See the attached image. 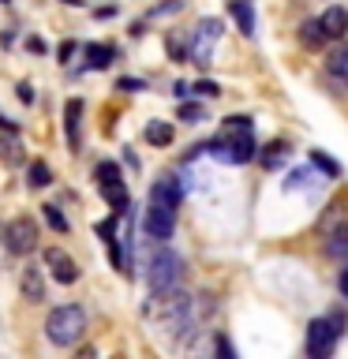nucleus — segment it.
Wrapping results in <instances>:
<instances>
[{
    "mask_svg": "<svg viewBox=\"0 0 348 359\" xmlns=\"http://www.w3.org/2000/svg\"><path fill=\"white\" fill-rule=\"evenodd\" d=\"M210 157H218V161L225 165H247L255 157V131H251V120L247 116H229L221 123V131H218V139L202 146Z\"/></svg>",
    "mask_w": 348,
    "mask_h": 359,
    "instance_id": "nucleus-1",
    "label": "nucleus"
},
{
    "mask_svg": "<svg viewBox=\"0 0 348 359\" xmlns=\"http://www.w3.org/2000/svg\"><path fill=\"white\" fill-rule=\"evenodd\" d=\"M146 318H154L168 333H184V330H191V322H195V299L180 288L154 292V299L146 303Z\"/></svg>",
    "mask_w": 348,
    "mask_h": 359,
    "instance_id": "nucleus-2",
    "label": "nucleus"
},
{
    "mask_svg": "<svg viewBox=\"0 0 348 359\" xmlns=\"http://www.w3.org/2000/svg\"><path fill=\"white\" fill-rule=\"evenodd\" d=\"M83 333H86V311L79 307V303H60V307H53L49 318H45V337H49L56 348L79 344Z\"/></svg>",
    "mask_w": 348,
    "mask_h": 359,
    "instance_id": "nucleus-3",
    "label": "nucleus"
},
{
    "mask_svg": "<svg viewBox=\"0 0 348 359\" xmlns=\"http://www.w3.org/2000/svg\"><path fill=\"white\" fill-rule=\"evenodd\" d=\"M180 280H184V258H180L176 251H168V247L154 251L150 266H146V285H150V292L180 288Z\"/></svg>",
    "mask_w": 348,
    "mask_h": 359,
    "instance_id": "nucleus-4",
    "label": "nucleus"
},
{
    "mask_svg": "<svg viewBox=\"0 0 348 359\" xmlns=\"http://www.w3.org/2000/svg\"><path fill=\"white\" fill-rule=\"evenodd\" d=\"M176 210H180V202L150 191V202H146V213H142L146 236H150V240H168V236L176 232Z\"/></svg>",
    "mask_w": 348,
    "mask_h": 359,
    "instance_id": "nucleus-5",
    "label": "nucleus"
},
{
    "mask_svg": "<svg viewBox=\"0 0 348 359\" xmlns=\"http://www.w3.org/2000/svg\"><path fill=\"white\" fill-rule=\"evenodd\" d=\"M221 34H225L221 19H199V27L191 30V38H187V60L195 67H206L213 60V49H218Z\"/></svg>",
    "mask_w": 348,
    "mask_h": 359,
    "instance_id": "nucleus-6",
    "label": "nucleus"
},
{
    "mask_svg": "<svg viewBox=\"0 0 348 359\" xmlns=\"http://www.w3.org/2000/svg\"><path fill=\"white\" fill-rule=\"evenodd\" d=\"M341 325H344V318L341 314H330V318H314V322H307V355H314V359H326L337 348V337H341Z\"/></svg>",
    "mask_w": 348,
    "mask_h": 359,
    "instance_id": "nucleus-7",
    "label": "nucleus"
},
{
    "mask_svg": "<svg viewBox=\"0 0 348 359\" xmlns=\"http://www.w3.org/2000/svg\"><path fill=\"white\" fill-rule=\"evenodd\" d=\"M38 240H41V236H38V221L27 217V213L4 224V247H8L11 255H30V251H38Z\"/></svg>",
    "mask_w": 348,
    "mask_h": 359,
    "instance_id": "nucleus-8",
    "label": "nucleus"
},
{
    "mask_svg": "<svg viewBox=\"0 0 348 359\" xmlns=\"http://www.w3.org/2000/svg\"><path fill=\"white\" fill-rule=\"evenodd\" d=\"M94 176H98V187H101V195H105L109 206L112 210H128V187H123V180H120V168L112 161H101L94 168Z\"/></svg>",
    "mask_w": 348,
    "mask_h": 359,
    "instance_id": "nucleus-9",
    "label": "nucleus"
},
{
    "mask_svg": "<svg viewBox=\"0 0 348 359\" xmlns=\"http://www.w3.org/2000/svg\"><path fill=\"white\" fill-rule=\"evenodd\" d=\"M41 258H45V269L53 273V280H60V285H75L79 280V262L64 247H45Z\"/></svg>",
    "mask_w": 348,
    "mask_h": 359,
    "instance_id": "nucleus-10",
    "label": "nucleus"
},
{
    "mask_svg": "<svg viewBox=\"0 0 348 359\" xmlns=\"http://www.w3.org/2000/svg\"><path fill=\"white\" fill-rule=\"evenodd\" d=\"M319 22H322L326 38H330V41H341L344 34H348V8H341V4L326 8L322 15H319Z\"/></svg>",
    "mask_w": 348,
    "mask_h": 359,
    "instance_id": "nucleus-11",
    "label": "nucleus"
},
{
    "mask_svg": "<svg viewBox=\"0 0 348 359\" xmlns=\"http://www.w3.org/2000/svg\"><path fill=\"white\" fill-rule=\"evenodd\" d=\"M22 299L27 303H41L45 299V277H41V266H22Z\"/></svg>",
    "mask_w": 348,
    "mask_h": 359,
    "instance_id": "nucleus-12",
    "label": "nucleus"
},
{
    "mask_svg": "<svg viewBox=\"0 0 348 359\" xmlns=\"http://www.w3.org/2000/svg\"><path fill=\"white\" fill-rule=\"evenodd\" d=\"M326 72H330L333 79H344V83H348V41L344 38L326 53Z\"/></svg>",
    "mask_w": 348,
    "mask_h": 359,
    "instance_id": "nucleus-13",
    "label": "nucleus"
},
{
    "mask_svg": "<svg viewBox=\"0 0 348 359\" xmlns=\"http://www.w3.org/2000/svg\"><path fill=\"white\" fill-rule=\"evenodd\" d=\"M79 123H83V101L72 97L64 105V128H67V146L79 150Z\"/></svg>",
    "mask_w": 348,
    "mask_h": 359,
    "instance_id": "nucleus-14",
    "label": "nucleus"
},
{
    "mask_svg": "<svg viewBox=\"0 0 348 359\" xmlns=\"http://www.w3.org/2000/svg\"><path fill=\"white\" fill-rule=\"evenodd\" d=\"M300 41L307 45V49H322V45L330 41V38H326V30H322L319 19H307V22L300 27Z\"/></svg>",
    "mask_w": 348,
    "mask_h": 359,
    "instance_id": "nucleus-15",
    "label": "nucleus"
},
{
    "mask_svg": "<svg viewBox=\"0 0 348 359\" xmlns=\"http://www.w3.org/2000/svg\"><path fill=\"white\" fill-rule=\"evenodd\" d=\"M112 56H116V49H112V45H86V67H94V72L109 67Z\"/></svg>",
    "mask_w": 348,
    "mask_h": 359,
    "instance_id": "nucleus-16",
    "label": "nucleus"
},
{
    "mask_svg": "<svg viewBox=\"0 0 348 359\" xmlns=\"http://www.w3.org/2000/svg\"><path fill=\"white\" fill-rule=\"evenodd\" d=\"M146 142H150V146H168V142H173V123L150 120V123H146Z\"/></svg>",
    "mask_w": 348,
    "mask_h": 359,
    "instance_id": "nucleus-17",
    "label": "nucleus"
},
{
    "mask_svg": "<svg viewBox=\"0 0 348 359\" xmlns=\"http://www.w3.org/2000/svg\"><path fill=\"white\" fill-rule=\"evenodd\" d=\"M330 240H326V255L330 258H348V229L341 224L337 232H326Z\"/></svg>",
    "mask_w": 348,
    "mask_h": 359,
    "instance_id": "nucleus-18",
    "label": "nucleus"
},
{
    "mask_svg": "<svg viewBox=\"0 0 348 359\" xmlns=\"http://www.w3.org/2000/svg\"><path fill=\"white\" fill-rule=\"evenodd\" d=\"M232 15H236V22H240L243 34H255V11H251V4H243V0H232Z\"/></svg>",
    "mask_w": 348,
    "mask_h": 359,
    "instance_id": "nucleus-19",
    "label": "nucleus"
},
{
    "mask_svg": "<svg viewBox=\"0 0 348 359\" xmlns=\"http://www.w3.org/2000/svg\"><path fill=\"white\" fill-rule=\"evenodd\" d=\"M285 157H288V146H285V142H269L266 154H262V165H266V168H277Z\"/></svg>",
    "mask_w": 348,
    "mask_h": 359,
    "instance_id": "nucleus-20",
    "label": "nucleus"
},
{
    "mask_svg": "<svg viewBox=\"0 0 348 359\" xmlns=\"http://www.w3.org/2000/svg\"><path fill=\"white\" fill-rule=\"evenodd\" d=\"M27 176H30V187H49L53 184V172H49V165H45V161H34Z\"/></svg>",
    "mask_w": 348,
    "mask_h": 359,
    "instance_id": "nucleus-21",
    "label": "nucleus"
},
{
    "mask_svg": "<svg viewBox=\"0 0 348 359\" xmlns=\"http://www.w3.org/2000/svg\"><path fill=\"white\" fill-rule=\"evenodd\" d=\"M311 161H314V165H319V168H322V172H326V176H341V165H337V161H333V157H326L322 150H314V154H311Z\"/></svg>",
    "mask_w": 348,
    "mask_h": 359,
    "instance_id": "nucleus-22",
    "label": "nucleus"
},
{
    "mask_svg": "<svg viewBox=\"0 0 348 359\" xmlns=\"http://www.w3.org/2000/svg\"><path fill=\"white\" fill-rule=\"evenodd\" d=\"M311 180H314V172H311V168H296V172L288 176V184H285V187H288V191H300V187H307Z\"/></svg>",
    "mask_w": 348,
    "mask_h": 359,
    "instance_id": "nucleus-23",
    "label": "nucleus"
},
{
    "mask_svg": "<svg viewBox=\"0 0 348 359\" xmlns=\"http://www.w3.org/2000/svg\"><path fill=\"white\" fill-rule=\"evenodd\" d=\"M180 120L202 123V120H206V112H202V105H191V101H187V105H180Z\"/></svg>",
    "mask_w": 348,
    "mask_h": 359,
    "instance_id": "nucleus-24",
    "label": "nucleus"
},
{
    "mask_svg": "<svg viewBox=\"0 0 348 359\" xmlns=\"http://www.w3.org/2000/svg\"><path fill=\"white\" fill-rule=\"evenodd\" d=\"M41 210H45V221H49L56 232H67V217H64L60 210H56V206H41Z\"/></svg>",
    "mask_w": 348,
    "mask_h": 359,
    "instance_id": "nucleus-25",
    "label": "nucleus"
},
{
    "mask_svg": "<svg viewBox=\"0 0 348 359\" xmlns=\"http://www.w3.org/2000/svg\"><path fill=\"white\" fill-rule=\"evenodd\" d=\"M191 90H195L199 97H218V94H221V86H218V83H210V79H202V83H195Z\"/></svg>",
    "mask_w": 348,
    "mask_h": 359,
    "instance_id": "nucleus-26",
    "label": "nucleus"
},
{
    "mask_svg": "<svg viewBox=\"0 0 348 359\" xmlns=\"http://www.w3.org/2000/svg\"><path fill=\"white\" fill-rule=\"evenodd\" d=\"M176 8H184V0H165L161 8H154V15H168V11H176Z\"/></svg>",
    "mask_w": 348,
    "mask_h": 359,
    "instance_id": "nucleus-27",
    "label": "nucleus"
},
{
    "mask_svg": "<svg viewBox=\"0 0 348 359\" xmlns=\"http://www.w3.org/2000/svg\"><path fill=\"white\" fill-rule=\"evenodd\" d=\"M120 90H128V94H135V90H142L139 79H120Z\"/></svg>",
    "mask_w": 348,
    "mask_h": 359,
    "instance_id": "nucleus-28",
    "label": "nucleus"
},
{
    "mask_svg": "<svg viewBox=\"0 0 348 359\" xmlns=\"http://www.w3.org/2000/svg\"><path fill=\"white\" fill-rule=\"evenodd\" d=\"M337 288H341V296L348 299V266L341 269V277H337Z\"/></svg>",
    "mask_w": 348,
    "mask_h": 359,
    "instance_id": "nucleus-29",
    "label": "nucleus"
},
{
    "mask_svg": "<svg viewBox=\"0 0 348 359\" xmlns=\"http://www.w3.org/2000/svg\"><path fill=\"white\" fill-rule=\"evenodd\" d=\"M72 53H75V45H72V41H64V45H60V60L67 64V56H72Z\"/></svg>",
    "mask_w": 348,
    "mask_h": 359,
    "instance_id": "nucleus-30",
    "label": "nucleus"
},
{
    "mask_svg": "<svg viewBox=\"0 0 348 359\" xmlns=\"http://www.w3.org/2000/svg\"><path fill=\"white\" fill-rule=\"evenodd\" d=\"M0 4H8V0H0Z\"/></svg>",
    "mask_w": 348,
    "mask_h": 359,
    "instance_id": "nucleus-31",
    "label": "nucleus"
}]
</instances>
